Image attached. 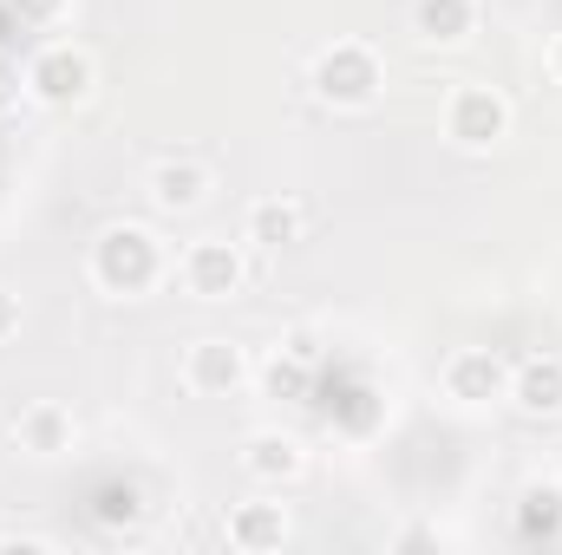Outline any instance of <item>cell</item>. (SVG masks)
<instances>
[{"label": "cell", "instance_id": "obj_4", "mask_svg": "<svg viewBox=\"0 0 562 555\" xmlns=\"http://www.w3.org/2000/svg\"><path fill=\"white\" fill-rule=\"evenodd\" d=\"M445 138L458 144V150H471V157L497 150V144L510 138V99L497 86H451V99H445Z\"/></svg>", "mask_w": 562, "mask_h": 555}, {"label": "cell", "instance_id": "obj_3", "mask_svg": "<svg viewBox=\"0 0 562 555\" xmlns=\"http://www.w3.org/2000/svg\"><path fill=\"white\" fill-rule=\"evenodd\" d=\"M92 86H99V66H92V53L72 46V39H46V46L26 59V99L46 105V112H72V105H86Z\"/></svg>", "mask_w": 562, "mask_h": 555}, {"label": "cell", "instance_id": "obj_14", "mask_svg": "<svg viewBox=\"0 0 562 555\" xmlns=\"http://www.w3.org/2000/svg\"><path fill=\"white\" fill-rule=\"evenodd\" d=\"M419 46H464L477 33V0H413Z\"/></svg>", "mask_w": 562, "mask_h": 555}, {"label": "cell", "instance_id": "obj_13", "mask_svg": "<svg viewBox=\"0 0 562 555\" xmlns=\"http://www.w3.org/2000/svg\"><path fill=\"white\" fill-rule=\"evenodd\" d=\"M301 229H307V216H301V203H294V196H256V203H249V216H243V242H249V249H262V256L294 249V242H301Z\"/></svg>", "mask_w": 562, "mask_h": 555}, {"label": "cell", "instance_id": "obj_11", "mask_svg": "<svg viewBox=\"0 0 562 555\" xmlns=\"http://www.w3.org/2000/svg\"><path fill=\"white\" fill-rule=\"evenodd\" d=\"M13 444H20L26 457L53 464V457H66V451L79 444V424H72V412H66L59 399H33L26 412L13 418Z\"/></svg>", "mask_w": 562, "mask_h": 555}, {"label": "cell", "instance_id": "obj_18", "mask_svg": "<svg viewBox=\"0 0 562 555\" xmlns=\"http://www.w3.org/2000/svg\"><path fill=\"white\" fill-rule=\"evenodd\" d=\"M20 99H26V66L13 53H0V118L20 112Z\"/></svg>", "mask_w": 562, "mask_h": 555}, {"label": "cell", "instance_id": "obj_10", "mask_svg": "<svg viewBox=\"0 0 562 555\" xmlns=\"http://www.w3.org/2000/svg\"><path fill=\"white\" fill-rule=\"evenodd\" d=\"M243 471L262 484V490H281V484H294L301 471H307V444L294 438V431H249L243 438Z\"/></svg>", "mask_w": 562, "mask_h": 555}, {"label": "cell", "instance_id": "obj_9", "mask_svg": "<svg viewBox=\"0 0 562 555\" xmlns=\"http://www.w3.org/2000/svg\"><path fill=\"white\" fill-rule=\"evenodd\" d=\"M223 536H229V550H243V555L288 550V536H294L288 503H276V497H249V503H236V510H229V523H223Z\"/></svg>", "mask_w": 562, "mask_h": 555}, {"label": "cell", "instance_id": "obj_12", "mask_svg": "<svg viewBox=\"0 0 562 555\" xmlns=\"http://www.w3.org/2000/svg\"><path fill=\"white\" fill-rule=\"evenodd\" d=\"M510 406L524 418H562V360L557 353H530L510 366Z\"/></svg>", "mask_w": 562, "mask_h": 555}, {"label": "cell", "instance_id": "obj_16", "mask_svg": "<svg viewBox=\"0 0 562 555\" xmlns=\"http://www.w3.org/2000/svg\"><path fill=\"white\" fill-rule=\"evenodd\" d=\"M262 386H269V399H294V406L314 393V340L307 333H288V353L269 360Z\"/></svg>", "mask_w": 562, "mask_h": 555}, {"label": "cell", "instance_id": "obj_2", "mask_svg": "<svg viewBox=\"0 0 562 555\" xmlns=\"http://www.w3.org/2000/svg\"><path fill=\"white\" fill-rule=\"evenodd\" d=\"M307 86H314V99L334 105V112H367V105H380V92H386V59H380L367 39H334V46L314 59Z\"/></svg>", "mask_w": 562, "mask_h": 555}, {"label": "cell", "instance_id": "obj_15", "mask_svg": "<svg viewBox=\"0 0 562 555\" xmlns=\"http://www.w3.org/2000/svg\"><path fill=\"white\" fill-rule=\"evenodd\" d=\"M517 543H562V484H524V497H517Z\"/></svg>", "mask_w": 562, "mask_h": 555}, {"label": "cell", "instance_id": "obj_8", "mask_svg": "<svg viewBox=\"0 0 562 555\" xmlns=\"http://www.w3.org/2000/svg\"><path fill=\"white\" fill-rule=\"evenodd\" d=\"M210 190H216V177H210L196 157H164V163L144 177V196H150L157 216H190V209L210 203Z\"/></svg>", "mask_w": 562, "mask_h": 555}, {"label": "cell", "instance_id": "obj_5", "mask_svg": "<svg viewBox=\"0 0 562 555\" xmlns=\"http://www.w3.org/2000/svg\"><path fill=\"white\" fill-rule=\"evenodd\" d=\"M249 380H256V360H249L243 340H229V333L190 340V353H183V386H190L196 399H236Z\"/></svg>", "mask_w": 562, "mask_h": 555}, {"label": "cell", "instance_id": "obj_7", "mask_svg": "<svg viewBox=\"0 0 562 555\" xmlns=\"http://www.w3.org/2000/svg\"><path fill=\"white\" fill-rule=\"evenodd\" d=\"M177 281H183L196 301H236L243 281H249V256H243V242H229V236H203V242L183 249Z\"/></svg>", "mask_w": 562, "mask_h": 555}, {"label": "cell", "instance_id": "obj_20", "mask_svg": "<svg viewBox=\"0 0 562 555\" xmlns=\"http://www.w3.org/2000/svg\"><path fill=\"white\" fill-rule=\"evenodd\" d=\"M543 66H550V79H557V86H562V33H557V39H550V53H543Z\"/></svg>", "mask_w": 562, "mask_h": 555}, {"label": "cell", "instance_id": "obj_1", "mask_svg": "<svg viewBox=\"0 0 562 555\" xmlns=\"http://www.w3.org/2000/svg\"><path fill=\"white\" fill-rule=\"evenodd\" d=\"M86 275H92L99 294H112V301H144L157 281L170 275V256H164V242H157L150 223H112V229L92 236Z\"/></svg>", "mask_w": 562, "mask_h": 555}, {"label": "cell", "instance_id": "obj_19", "mask_svg": "<svg viewBox=\"0 0 562 555\" xmlns=\"http://www.w3.org/2000/svg\"><path fill=\"white\" fill-rule=\"evenodd\" d=\"M20 320H26V314H20V294H7V287H0V347L20 333Z\"/></svg>", "mask_w": 562, "mask_h": 555}, {"label": "cell", "instance_id": "obj_17", "mask_svg": "<svg viewBox=\"0 0 562 555\" xmlns=\"http://www.w3.org/2000/svg\"><path fill=\"white\" fill-rule=\"evenodd\" d=\"M66 7H72V0H7V13H13L20 26H33V33L59 26V20H66Z\"/></svg>", "mask_w": 562, "mask_h": 555}, {"label": "cell", "instance_id": "obj_6", "mask_svg": "<svg viewBox=\"0 0 562 555\" xmlns=\"http://www.w3.org/2000/svg\"><path fill=\"white\" fill-rule=\"evenodd\" d=\"M438 386H445V399H451V406L484 412V406L510 399V360H504L497 347H458V353L445 360Z\"/></svg>", "mask_w": 562, "mask_h": 555}]
</instances>
